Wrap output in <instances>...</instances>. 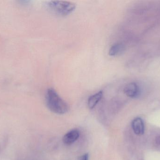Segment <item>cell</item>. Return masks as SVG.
<instances>
[{"instance_id": "obj_7", "label": "cell", "mask_w": 160, "mask_h": 160, "mask_svg": "<svg viewBox=\"0 0 160 160\" xmlns=\"http://www.w3.org/2000/svg\"><path fill=\"white\" fill-rule=\"evenodd\" d=\"M125 45L121 42L115 43L110 48L109 50V55L112 56H115L121 54L125 50Z\"/></svg>"}, {"instance_id": "obj_3", "label": "cell", "mask_w": 160, "mask_h": 160, "mask_svg": "<svg viewBox=\"0 0 160 160\" xmlns=\"http://www.w3.org/2000/svg\"><path fill=\"white\" fill-rule=\"evenodd\" d=\"M123 91L128 97L132 98L137 97L140 94V87L135 82H131L126 85Z\"/></svg>"}, {"instance_id": "obj_1", "label": "cell", "mask_w": 160, "mask_h": 160, "mask_svg": "<svg viewBox=\"0 0 160 160\" xmlns=\"http://www.w3.org/2000/svg\"><path fill=\"white\" fill-rule=\"evenodd\" d=\"M46 102L49 110L54 113L64 114L69 111L68 104L60 96L53 88H49L47 90Z\"/></svg>"}, {"instance_id": "obj_2", "label": "cell", "mask_w": 160, "mask_h": 160, "mask_svg": "<svg viewBox=\"0 0 160 160\" xmlns=\"http://www.w3.org/2000/svg\"><path fill=\"white\" fill-rule=\"evenodd\" d=\"M46 5L52 12L62 17L70 15L76 8L75 3L66 1H49L47 2Z\"/></svg>"}, {"instance_id": "obj_9", "label": "cell", "mask_w": 160, "mask_h": 160, "mask_svg": "<svg viewBox=\"0 0 160 160\" xmlns=\"http://www.w3.org/2000/svg\"><path fill=\"white\" fill-rule=\"evenodd\" d=\"M156 142L157 144L158 145H160V136H158L156 138Z\"/></svg>"}, {"instance_id": "obj_6", "label": "cell", "mask_w": 160, "mask_h": 160, "mask_svg": "<svg viewBox=\"0 0 160 160\" xmlns=\"http://www.w3.org/2000/svg\"><path fill=\"white\" fill-rule=\"evenodd\" d=\"M103 96V92L100 91L94 95L90 96L88 100V106L90 110L94 109L100 101Z\"/></svg>"}, {"instance_id": "obj_8", "label": "cell", "mask_w": 160, "mask_h": 160, "mask_svg": "<svg viewBox=\"0 0 160 160\" xmlns=\"http://www.w3.org/2000/svg\"><path fill=\"white\" fill-rule=\"evenodd\" d=\"M88 159H89V155L88 153H86L79 157L77 160H88Z\"/></svg>"}, {"instance_id": "obj_4", "label": "cell", "mask_w": 160, "mask_h": 160, "mask_svg": "<svg viewBox=\"0 0 160 160\" xmlns=\"http://www.w3.org/2000/svg\"><path fill=\"white\" fill-rule=\"evenodd\" d=\"M79 137L80 132L78 130H72L65 134L62 138L63 142L67 145H70L78 141Z\"/></svg>"}, {"instance_id": "obj_5", "label": "cell", "mask_w": 160, "mask_h": 160, "mask_svg": "<svg viewBox=\"0 0 160 160\" xmlns=\"http://www.w3.org/2000/svg\"><path fill=\"white\" fill-rule=\"evenodd\" d=\"M132 126L136 135H142L144 132V125L142 119L140 117L135 118L132 123Z\"/></svg>"}]
</instances>
